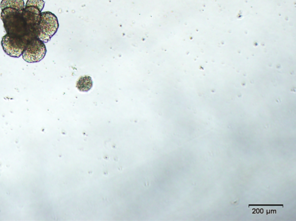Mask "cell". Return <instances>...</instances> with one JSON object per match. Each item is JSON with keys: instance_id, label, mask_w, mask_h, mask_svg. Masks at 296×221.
<instances>
[{"instance_id": "cell-1", "label": "cell", "mask_w": 296, "mask_h": 221, "mask_svg": "<svg viewBox=\"0 0 296 221\" xmlns=\"http://www.w3.org/2000/svg\"><path fill=\"white\" fill-rule=\"evenodd\" d=\"M59 27L58 18L53 13H41L39 20L38 39L44 43H48L57 32Z\"/></svg>"}, {"instance_id": "cell-2", "label": "cell", "mask_w": 296, "mask_h": 221, "mask_svg": "<svg viewBox=\"0 0 296 221\" xmlns=\"http://www.w3.org/2000/svg\"><path fill=\"white\" fill-rule=\"evenodd\" d=\"M46 52L47 50L44 43L38 39H35L26 45L22 56L27 62H38L44 58Z\"/></svg>"}, {"instance_id": "cell-3", "label": "cell", "mask_w": 296, "mask_h": 221, "mask_svg": "<svg viewBox=\"0 0 296 221\" xmlns=\"http://www.w3.org/2000/svg\"><path fill=\"white\" fill-rule=\"evenodd\" d=\"M27 43L21 37L7 33L2 37L1 45L4 52L10 56L19 58L22 55Z\"/></svg>"}, {"instance_id": "cell-4", "label": "cell", "mask_w": 296, "mask_h": 221, "mask_svg": "<svg viewBox=\"0 0 296 221\" xmlns=\"http://www.w3.org/2000/svg\"><path fill=\"white\" fill-rule=\"evenodd\" d=\"M0 7L1 10L6 8H11L23 11L25 8V5L23 0H2Z\"/></svg>"}, {"instance_id": "cell-5", "label": "cell", "mask_w": 296, "mask_h": 221, "mask_svg": "<svg viewBox=\"0 0 296 221\" xmlns=\"http://www.w3.org/2000/svg\"><path fill=\"white\" fill-rule=\"evenodd\" d=\"M93 81L91 77L85 76L81 77L76 83V88L80 92H87L92 88Z\"/></svg>"}, {"instance_id": "cell-6", "label": "cell", "mask_w": 296, "mask_h": 221, "mask_svg": "<svg viewBox=\"0 0 296 221\" xmlns=\"http://www.w3.org/2000/svg\"><path fill=\"white\" fill-rule=\"evenodd\" d=\"M45 1L44 0H28L25 7H33L42 11L44 9Z\"/></svg>"}]
</instances>
